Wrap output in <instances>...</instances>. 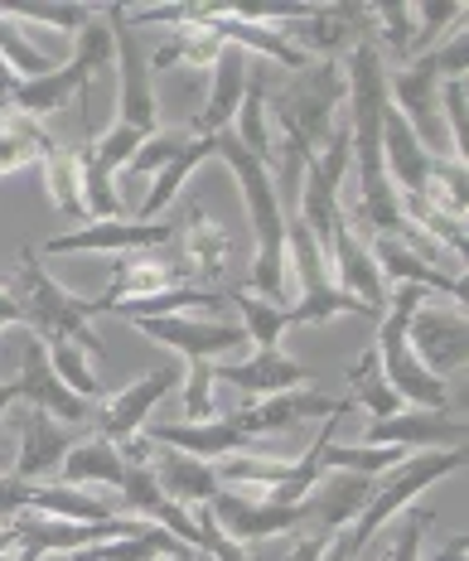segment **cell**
<instances>
[{"label": "cell", "instance_id": "cell-1", "mask_svg": "<svg viewBox=\"0 0 469 561\" xmlns=\"http://www.w3.org/2000/svg\"><path fill=\"white\" fill-rule=\"evenodd\" d=\"M262 98L281 122V150L305 165V160L320 156L324 140L339 126V107L348 98L344 58H314V64H305L290 78L262 73Z\"/></svg>", "mask_w": 469, "mask_h": 561}, {"label": "cell", "instance_id": "cell-2", "mask_svg": "<svg viewBox=\"0 0 469 561\" xmlns=\"http://www.w3.org/2000/svg\"><path fill=\"white\" fill-rule=\"evenodd\" d=\"M214 160H222V165L232 170V180H238L242 208H248V224H252V238H256V252H252V296L262 290V300H272V306H276V300H290L286 214H281L272 165H262L256 156H248V150H242L228 131H218Z\"/></svg>", "mask_w": 469, "mask_h": 561}, {"label": "cell", "instance_id": "cell-3", "mask_svg": "<svg viewBox=\"0 0 469 561\" xmlns=\"http://www.w3.org/2000/svg\"><path fill=\"white\" fill-rule=\"evenodd\" d=\"M465 64H469V30L460 25L445 34L436 49H426L407 68H397V73H387V102H392V112L412 126L421 150L436 160H455V146L441 122V83L455 73H469ZM455 165H465V160H455Z\"/></svg>", "mask_w": 469, "mask_h": 561}, {"label": "cell", "instance_id": "cell-4", "mask_svg": "<svg viewBox=\"0 0 469 561\" xmlns=\"http://www.w3.org/2000/svg\"><path fill=\"white\" fill-rule=\"evenodd\" d=\"M10 286H15L20 314H25L34 339H44V344H78L92 358L102 354V339H92V330H88V296L58 286L49 276V266H44L39 248L25 242V248L15 252V280H10Z\"/></svg>", "mask_w": 469, "mask_h": 561}, {"label": "cell", "instance_id": "cell-5", "mask_svg": "<svg viewBox=\"0 0 469 561\" xmlns=\"http://www.w3.org/2000/svg\"><path fill=\"white\" fill-rule=\"evenodd\" d=\"M469 465V455L465 450H416V455H407L397 470H387L373 479V499H368V508L354 518V528L344 533V542H348V552H363V547L378 537L387 523L397 518L407 504H416V494H426L431 484H441V479H450V474H460Z\"/></svg>", "mask_w": 469, "mask_h": 561}, {"label": "cell", "instance_id": "cell-6", "mask_svg": "<svg viewBox=\"0 0 469 561\" xmlns=\"http://www.w3.org/2000/svg\"><path fill=\"white\" fill-rule=\"evenodd\" d=\"M107 68H116V49H112V30H107V15L88 20V30L78 34V49L68 64H58L54 73L34 78V83H15V92H10V112L30 116V122H49V116L58 107H68V92H83L98 73H107Z\"/></svg>", "mask_w": 469, "mask_h": 561}, {"label": "cell", "instance_id": "cell-7", "mask_svg": "<svg viewBox=\"0 0 469 561\" xmlns=\"http://www.w3.org/2000/svg\"><path fill=\"white\" fill-rule=\"evenodd\" d=\"M107 15V30H112V49H116V126H131L140 136H160V102H156V88H150V64H146V49H140L136 30L126 25L122 5H102Z\"/></svg>", "mask_w": 469, "mask_h": 561}, {"label": "cell", "instance_id": "cell-8", "mask_svg": "<svg viewBox=\"0 0 469 561\" xmlns=\"http://www.w3.org/2000/svg\"><path fill=\"white\" fill-rule=\"evenodd\" d=\"M174 286H190V272H184L174 242L150 248V252H131V256H112V280L102 296H88V320L92 314H112L126 300H150Z\"/></svg>", "mask_w": 469, "mask_h": 561}, {"label": "cell", "instance_id": "cell-9", "mask_svg": "<svg viewBox=\"0 0 469 561\" xmlns=\"http://www.w3.org/2000/svg\"><path fill=\"white\" fill-rule=\"evenodd\" d=\"M180 382H184V368L165 364V368L146 373V378L126 382L122 392L102 397L98 412H92V436L112 440V446H126V440L140 436V431L150 426V412H156L170 392H180Z\"/></svg>", "mask_w": 469, "mask_h": 561}, {"label": "cell", "instance_id": "cell-10", "mask_svg": "<svg viewBox=\"0 0 469 561\" xmlns=\"http://www.w3.org/2000/svg\"><path fill=\"white\" fill-rule=\"evenodd\" d=\"M146 440H150V446L180 450V455H194V460H204V465L232 460V455H286V450H272L266 440L248 436V431H238V426H232V416H208V421H150V426H146Z\"/></svg>", "mask_w": 469, "mask_h": 561}, {"label": "cell", "instance_id": "cell-11", "mask_svg": "<svg viewBox=\"0 0 469 561\" xmlns=\"http://www.w3.org/2000/svg\"><path fill=\"white\" fill-rule=\"evenodd\" d=\"M348 412H358L348 397H330V392H314V388H290V392H276V397H262V402H248L238 407L232 426L248 431V436H281V431L300 426V421H344Z\"/></svg>", "mask_w": 469, "mask_h": 561}, {"label": "cell", "instance_id": "cell-12", "mask_svg": "<svg viewBox=\"0 0 469 561\" xmlns=\"http://www.w3.org/2000/svg\"><path fill=\"white\" fill-rule=\"evenodd\" d=\"M174 242V224H140V218H92L83 228H68L49 238L39 252L49 256H83V252H102V256H131V252H150Z\"/></svg>", "mask_w": 469, "mask_h": 561}, {"label": "cell", "instance_id": "cell-13", "mask_svg": "<svg viewBox=\"0 0 469 561\" xmlns=\"http://www.w3.org/2000/svg\"><path fill=\"white\" fill-rule=\"evenodd\" d=\"M131 330L184 354V364H198V358L214 364L218 354L248 344V330L238 320H208V314H156V320H131Z\"/></svg>", "mask_w": 469, "mask_h": 561}, {"label": "cell", "instance_id": "cell-14", "mask_svg": "<svg viewBox=\"0 0 469 561\" xmlns=\"http://www.w3.org/2000/svg\"><path fill=\"white\" fill-rule=\"evenodd\" d=\"M208 513H214L218 533L238 547L272 542V537L296 533L300 523H310L305 499L300 504H266V499H242V494H232V489H218V494L208 499Z\"/></svg>", "mask_w": 469, "mask_h": 561}, {"label": "cell", "instance_id": "cell-15", "mask_svg": "<svg viewBox=\"0 0 469 561\" xmlns=\"http://www.w3.org/2000/svg\"><path fill=\"white\" fill-rule=\"evenodd\" d=\"M407 344L421 358V368L431 378H450V373H465L469 364V324H465V306L455 310H431L421 306L407 324Z\"/></svg>", "mask_w": 469, "mask_h": 561}, {"label": "cell", "instance_id": "cell-16", "mask_svg": "<svg viewBox=\"0 0 469 561\" xmlns=\"http://www.w3.org/2000/svg\"><path fill=\"white\" fill-rule=\"evenodd\" d=\"M469 426L450 412H421V407H402L387 421H368L363 446H392V450H465Z\"/></svg>", "mask_w": 469, "mask_h": 561}, {"label": "cell", "instance_id": "cell-17", "mask_svg": "<svg viewBox=\"0 0 469 561\" xmlns=\"http://www.w3.org/2000/svg\"><path fill=\"white\" fill-rule=\"evenodd\" d=\"M15 392H20V402L34 407V412H49L54 421L64 416L68 426H88L92 431V412H98V402H83V397H73L64 382H58L49 354H44V339H30L25 354H20Z\"/></svg>", "mask_w": 469, "mask_h": 561}, {"label": "cell", "instance_id": "cell-18", "mask_svg": "<svg viewBox=\"0 0 469 561\" xmlns=\"http://www.w3.org/2000/svg\"><path fill=\"white\" fill-rule=\"evenodd\" d=\"M78 440H83V431L64 426V421H54L49 412H34L30 407L25 421H20V455H15V465H10V474L30 479V484H44V474H54Z\"/></svg>", "mask_w": 469, "mask_h": 561}, {"label": "cell", "instance_id": "cell-19", "mask_svg": "<svg viewBox=\"0 0 469 561\" xmlns=\"http://www.w3.org/2000/svg\"><path fill=\"white\" fill-rule=\"evenodd\" d=\"M373 499V479L368 474H348V470H334V474H320L314 489L305 494V513H310V528L334 537V533H348L354 518L368 508Z\"/></svg>", "mask_w": 469, "mask_h": 561}, {"label": "cell", "instance_id": "cell-20", "mask_svg": "<svg viewBox=\"0 0 469 561\" xmlns=\"http://www.w3.org/2000/svg\"><path fill=\"white\" fill-rule=\"evenodd\" d=\"M214 378L228 382V388H238V392H248L252 402H262V397L305 388L310 368H305L300 358L281 354V348H256V354L242 358V364H214Z\"/></svg>", "mask_w": 469, "mask_h": 561}, {"label": "cell", "instance_id": "cell-21", "mask_svg": "<svg viewBox=\"0 0 469 561\" xmlns=\"http://www.w3.org/2000/svg\"><path fill=\"white\" fill-rule=\"evenodd\" d=\"M174 252H180L184 272L198 280H222L232 266V238L228 228L208 218V208H194L190 224L174 228Z\"/></svg>", "mask_w": 469, "mask_h": 561}, {"label": "cell", "instance_id": "cell-22", "mask_svg": "<svg viewBox=\"0 0 469 561\" xmlns=\"http://www.w3.org/2000/svg\"><path fill=\"white\" fill-rule=\"evenodd\" d=\"M214 83H208V98H204V112L194 116V126H190V136H218L222 126L238 116L242 107V92H248V78H252V68H248V54L242 49H222V58L214 68Z\"/></svg>", "mask_w": 469, "mask_h": 561}, {"label": "cell", "instance_id": "cell-23", "mask_svg": "<svg viewBox=\"0 0 469 561\" xmlns=\"http://www.w3.org/2000/svg\"><path fill=\"white\" fill-rule=\"evenodd\" d=\"M150 479L160 484V494L174 499L180 508H198L218 494V479H214V465L194 460V455H180V450H165L156 446L150 450Z\"/></svg>", "mask_w": 469, "mask_h": 561}, {"label": "cell", "instance_id": "cell-24", "mask_svg": "<svg viewBox=\"0 0 469 561\" xmlns=\"http://www.w3.org/2000/svg\"><path fill=\"white\" fill-rule=\"evenodd\" d=\"M126 479V455L122 446H112V440L102 436H83L73 450L64 455V465H58V484L68 489H122Z\"/></svg>", "mask_w": 469, "mask_h": 561}, {"label": "cell", "instance_id": "cell-25", "mask_svg": "<svg viewBox=\"0 0 469 561\" xmlns=\"http://www.w3.org/2000/svg\"><path fill=\"white\" fill-rule=\"evenodd\" d=\"M214 146H218V136H190L184 140V150L170 160L165 170L156 174V184H150L146 194H140V204H136V218L140 224H160V214L180 198V190H184V180L204 165V160H214Z\"/></svg>", "mask_w": 469, "mask_h": 561}, {"label": "cell", "instance_id": "cell-26", "mask_svg": "<svg viewBox=\"0 0 469 561\" xmlns=\"http://www.w3.org/2000/svg\"><path fill=\"white\" fill-rule=\"evenodd\" d=\"M194 561V547H184L180 537L160 533V528H146L140 537H116V542H98V547H83L68 561Z\"/></svg>", "mask_w": 469, "mask_h": 561}, {"label": "cell", "instance_id": "cell-27", "mask_svg": "<svg viewBox=\"0 0 469 561\" xmlns=\"http://www.w3.org/2000/svg\"><path fill=\"white\" fill-rule=\"evenodd\" d=\"M54 146L58 140L44 131L39 122H30V116H20V112H0V174L39 165Z\"/></svg>", "mask_w": 469, "mask_h": 561}, {"label": "cell", "instance_id": "cell-28", "mask_svg": "<svg viewBox=\"0 0 469 561\" xmlns=\"http://www.w3.org/2000/svg\"><path fill=\"white\" fill-rule=\"evenodd\" d=\"M348 402L363 407V412H373L378 421L387 416H397L402 412V397H397L392 388H387V378H382V368H378V354L373 348H363V354L348 364Z\"/></svg>", "mask_w": 469, "mask_h": 561}, {"label": "cell", "instance_id": "cell-29", "mask_svg": "<svg viewBox=\"0 0 469 561\" xmlns=\"http://www.w3.org/2000/svg\"><path fill=\"white\" fill-rule=\"evenodd\" d=\"M30 513H39V518H64V523L112 518V508L102 504V499L83 494V489H68V484H30Z\"/></svg>", "mask_w": 469, "mask_h": 561}, {"label": "cell", "instance_id": "cell-30", "mask_svg": "<svg viewBox=\"0 0 469 561\" xmlns=\"http://www.w3.org/2000/svg\"><path fill=\"white\" fill-rule=\"evenodd\" d=\"M39 165H44V184H49L54 208H58V214H68L78 228H83L88 224V208H83V184H78V150L73 146H54Z\"/></svg>", "mask_w": 469, "mask_h": 561}, {"label": "cell", "instance_id": "cell-31", "mask_svg": "<svg viewBox=\"0 0 469 561\" xmlns=\"http://www.w3.org/2000/svg\"><path fill=\"white\" fill-rule=\"evenodd\" d=\"M373 44H378V54H387L392 64L407 68L416 58V10L412 5H373Z\"/></svg>", "mask_w": 469, "mask_h": 561}, {"label": "cell", "instance_id": "cell-32", "mask_svg": "<svg viewBox=\"0 0 469 561\" xmlns=\"http://www.w3.org/2000/svg\"><path fill=\"white\" fill-rule=\"evenodd\" d=\"M228 300L242 314L238 324L248 330V344H256V348H281V334L290 330V310L286 306H272V300L252 296V290H232Z\"/></svg>", "mask_w": 469, "mask_h": 561}, {"label": "cell", "instance_id": "cell-33", "mask_svg": "<svg viewBox=\"0 0 469 561\" xmlns=\"http://www.w3.org/2000/svg\"><path fill=\"white\" fill-rule=\"evenodd\" d=\"M238 146L248 150V156H256L262 165H272L276 160V146H272V136H266V98H262V73H252L248 78V92H242V107H238Z\"/></svg>", "mask_w": 469, "mask_h": 561}, {"label": "cell", "instance_id": "cell-34", "mask_svg": "<svg viewBox=\"0 0 469 561\" xmlns=\"http://www.w3.org/2000/svg\"><path fill=\"white\" fill-rule=\"evenodd\" d=\"M44 354H49L58 382H64L73 397H83V402H102V397H107L98 368H92V354H83L78 344H44Z\"/></svg>", "mask_w": 469, "mask_h": 561}, {"label": "cell", "instance_id": "cell-35", "mask_svg": "<svg viewBox=\"0 0 469 561\" xmlns=\"http://www.w3.org/2000/svg\"><path fill=\"white\" fill-rule=\"evenodd\" d=\"M0 15L10 25L30 20V25H49L54 34H83L88 20L98 15V5H49V0H25V5H0Z\"/></svg>", "mask_w": 469, "mask_h": 561}, {"label": "cell", "instance_id": "cell-36", "mask_svg": "<svg viewBox=\"0 0 469 561\" xmlns=\"http://www.w3.org/2000/svg\"><path fill=\"white\" fill-rule=\"evenodd\" d=\"M441 122H445V136L455 146V160H465V146H469V73H455L441 83Z\"/></svg>", "mask_w": 469, "mask_h": 561}, {"label": "cell", "instance_id": "cell-37", "mask_svg": "<svg viewBox=\"0 0 469 561\" xmlns=\"http://www.w3.org/2000/svg\"><path fill=\"white\" fill-rule=\"evenodd\" d=\"M184 140H190V131H160V136H150L146 146H140L136 156L122 165L126 184H140V180H146V174H160V170H165L170 160L184 150Z\"/></svg>", "mask_w": 469, "mask_h": 561}, {"label": "cell", "instance_id": "cell-38", "mask_svg": "<svg viewBox=\"0 0 469 561\" xmlns=\"http://www.w3.org/2000/svg\"><path fill=\"white\" fill-rule=\"evenodd\" d=\"M180 407H184V421H208V416H218V402H214V392H218V378H214V364H184V382H180Z\"/></svg>", "mask_w": 469, "mask_h": 561}, {"label": "cell", "instance_id": "cell-39", "mask_svg": "<svg viewBox=\"0 0 469 561\" xmlns=\"http://www.w3.org/2000/svg\"><path fill=\"white\" fill-rule=\"evenodd\" d=\"M416 10V58L426 49H436L441 34H450L455 25H465V5L460 0H426V5H412Z\"/></svg>", "mask_w": 469, "mask_h": 561}, {"label": "cell", "instance_id": "cell-40", "mask_svg": "<svg viewBox=\"0 0 469 561\" xmlns=\"http://www.w3.org/2000/svg\"><path fill=\"white\" fill-rule=\"evenodd\" d=\"M5 324H25V314H20L15 286H10V280H0V330H5Z\"/></svg>", "mask_w": 469, "mask_h": 561}, {"label": "cell", "instance_id": "cell-41", "mask_svg": "<svg viewBox=\"0 0 469 561\" xmlns=\"http://www.w3.org/2000/svg\"><path fill=\"white\" fill-rule=\"evenodd\" d=\"M324 547H330V537H324V533H310V537H300V542L290 547V561H320Z\"/></svg>", "mask_w": 469, "mask_h": 561}, {"label": "cell", "instance_id": "cell-42", "mask_svg": "<svg viewBox=\"0 0 469 561\" xmlns=\"http://www.w3.org/2000/svg\"><path fill=\"white\" fill-rule=\"evenodd\" d=\"M20 402V392H15V382H0V455H10L5 450V412Z\"/></svg>", "mask_w": 469, "mask_h": 561}, {"label": "cell", "instance_id": "cell-43", "mask_svg": "<svg viewBox=\"0 0 469 561\" xmlns=\"http://www.w3.org/2000/svg\"><path fill=\"white\" fill-rule=\"evenodd\" d=\"M15 547H20V533H15V518H10V523H0V561L15 557Z\"/></svg>", "mask_w": 469, "mask_h": 561}, {"label": "cell", "instance_id": "cell-44", "mask_svg": "<svg viewBox=\"0 0 469 561\" xmlns=\"http://www.w3.org/2000/svg\"><path fill=\"white\" fill-rule=\"evenodd\" d=\"M320 561H354V552H348V542H344V533H334L330 537V547H324V557Z\"/></svg>", "mask_w": 469, "mask_h": 561}, {"label": "cell", "instance_id": "cell-45", "mask_svg": "<svg viewBox=\"0 0 469 561\" xmlns=\"http://www.w3.org/2000/svg\"><path fill=\"white\" fill-rule=\"evenodd\" d=\"M465 552H469V537L460 533V537H455V542H450V547H445V552H441V557H431V561H465Z\"/></svg>", "mask_w": 469, "mask_h": 561}, {"label": "cell", "instance_id": "cell-46", "mask_svg": "<svg viewBox=\"0 0 469 561\" xmlns=\"http://www.w3.org/2000/svg\"><path fill=\"white\" fill-rule=\"evenodd\" d=\"M10 561H44V557L34 552V547H15V557H10Z\"/></svg>", "mask_w": 469, "mask_h": 561}, {"label": "cell", "instance_id": "cell-47", "mask_svg": "<svg viewBox=\"0 0 469 561\" xmlns=\"http://www.w3.org/2000/svg\"><path fill=\"white\" fill-rule=\"evenodd\" d=\"M194 561H214V557H208V552H194Z\"/></svg>", "mask_w": 469, "mask_h": 561}, {"label": "cell", "instance_id": "cell-48", "mask_svg": "<svg viewBox=\"0 0 469 561\" xmlns=\"http://www.w3.org/2000/svg\"><path fill=\"white\" fill-rule=\"evenodd\" d=\"M0 112H10V98H0Z\"/></svg>", "mask_w": 469, "mask_h": 561}, {"label": "cell", "instance_id": "cell-49", "mask_svg": "<svg viewBox=\"0 0 469 561\" xmlns=\"http://www.w3.org/2000/svg\"><path fill=\"white\" fill-rule=\"evenodd\" d=\"M0 98H5V88H0Z\"/></svg>", "mask_w": 469, "mask_h": 561}, {"label": "cell", "instance_id": "cell-50", "mask_svg": "<svg viewBox=\"0 0 469 561\" xmlns=\"http://www.w3.org/2000/svg\"><path fill=\"white\" fill-rule=\"evenodd\" d=\"M160 561H170V557H160Z\"/></svg>", "mask_w": 469, "mask_h": 561}]
</instances>
